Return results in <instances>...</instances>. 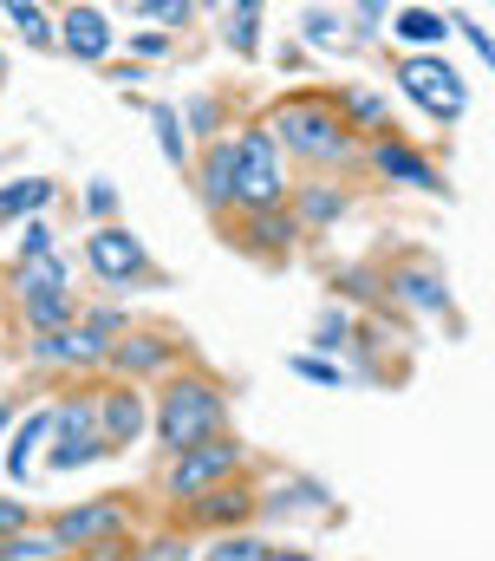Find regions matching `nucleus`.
<instances>
[{
    "label": "nucleus",
    "instance_id": "28",
    "mask_svg": "<svg viewBox=\"0 0 495 561\" xmlns=\"http://www.w3.org/2000/svg\"><path fill=\"white\" fill-rule=\"evenodd\" d=\"M46 249H53L46 222H26V236H20V268H26V262H46Z\"/></svg>",
    "mask_w": 495,
    "mask_h": 561
},
{
    "label": "nucleus",
    "instance_id": "7",
    "mask_svg": "<svg viewBox=\"0 0 495 561\" xmlns=\"http://www.w3.org/2000/svg\"><path fill=\"white\" fill-rule=\"evenodd\" d=\"M124 529V503H85V510H66L59 523H53V536H59V549H79V542H99V536H112Z\"/></svg>",
    "mask_w": 495,
    "mask_h": 561
},
{
    "label": "nucleus",
    "instance_id": "17",
    "mask_svg": "<svg viewBox=\"0 0 495 561\" xmlns=\"http://www.w3.org/2000/svg\"><path fill=\"white\" fill-rule=\"evenodd\" d=\"M203 196L222 209V203H235V144H216V157H209V170H203Z\"/></svg>",
    "mask_w": 495,
    "mask_h": 561
},
{
    "label": "nucleus",
    "instance_id": "31",
    "mask_svg": "<svg viewBox=\"0 0 495 561\" xmlns=\"http://www.w3.org/2000/svg\"><path fill=\"white\" fill-rule=\"evenodd\" d=\"M137 13H150V20H163V26H183V20H189L183 0H137Z\"/></svg>",
    "mask_w": 495,
    "mask_h": 561
},
{
    "label": "nucleus",
    "instance_id": "12",
    "mask_svg": "<svg viewBox=\"0 0 495 561\" xmlns=\"http://www.w3.org/2000/svg\"><path fill=\"white\" fill-rule=\"evenodd\" d=\"M46 203H53V183H46V176H13V183L0 190V229L20 222V216H33V209H46Z\"/></svg>",
    "mask_w": 495,
    "mask_h": 561
},
{
    "label": "nucleus",
    "instance_id": "36",
    "mask_svg": "<svg viewBox=\"0 0 495 561\" xmlns=\"http://www.w3.org/2000/svg\"><path fill=\"white\" fill-rule=\"evenodd\" d=\"M457 33H463V39H470V46H476V53H483V59L495 66V39L483 33V26H476V20H457Z\"/></svg>",
    "mask_w": 495,
    "mask_h": 561
},
{
    "label": "nucleus",
    "instance_id": "21",
    "mask_svg": "<svg viewBox=\"0 0 495 561\" xmlns=\"http://www.w3.org/2000/svg\"><path fill=\"white\" fill-rule=\"evenodd\" d=\"M92 419H99V412H92L85 399H79V405H66L59 424H53V431H59V450H72V444H105V437H92Z\"/></svg>",
    "mask_w": 495,
    "mask_h": 561
},
{
    "label": "nucleus",
    "instance_id": "38",
    "mask_svg": "<svg viewBox=\"0 0 495 561\" xmlns=\"http://www.w3.org/2000/svg\"><path fill=\"white\" fill-rule=\"evenodd\" d=\"M85 327H92L99 340H112V333L124 327V313H112V307H99V313H85Z\"/></svg>",
    "mask_w": 495,
    "mask_h": 561
},
{
    "label": "nucleus",
    "instance_id": "29",
    "mask_svg": "<svg viewBox=\"0 0 495 561\" xmlns=\"http://www.w3.org/2000/svg\"><path fill=\"white\" fill-rule=\"evenodd\" d=\"M353 125H366V131L384 125V99L378 92H353Z\"/></svg>",
    "mask_w": 495,
    "mask_h": 561
},
{
    "label": "nucleus",
    "instance_id": "27",
    "mask_svg": "<svg viewBox=\"0 0 495 561\" xmlns=\"http://www.w3.org/2000/svg\"><path fill=\"white\" fill-rule=\"evenodd\" d=\"M209 561H267V556H261V542H254V536H229V542H216V549H209Z\"/></svg>",
    "mask_w": 495,
    "mask_h": 561
},
{
    "label": "nucleus",
    "instance_id": "35",
    "mask_svg": "<svg viewBox=\"0 0 495 561\" xmlns=\"http://www.w3.org/2000/svg\"><path fill=\"white\" fill-rule=\"evenodd\" d=\"M300 209H307L313 222H333V209H339V196H333V190H313V196H307Z\"/></svg>",
    "mask_w": 495,
    "mask_h": 561
},
{
    "label": "nucleus",
    "instance_id": "13",
    "mask_svg": "<svg viewBox=\"0 0 495 561\" xmlns=\"http://www.w3.org/2000/svg\"><path fill=\"white\" fill-rule=\"evenodd\" d=\"M59 424V412H26V424H13V450H7V477H26L33 450L46 444V431Z\"/></svg>",
    "mask_w": 495,
    "mask_h": 561
},
{
    "label": "nucleus",
    "instance_id": "16",
    "mask_svg": "<svg viewBox=\"0 0 495 561\" xmlns=\"http://www.w3.org/2000/svg\"><path fill=\"white\" fill-rule=\"evenodd\" d=\"M66 280H72V268H66L59 255H46V262H26V268H20V300H46V294H66Z\"/></svg>",
    "mask_w": 495,
    "mask_h": 561
},
{
    "label": "nucleus",
    "instance_id": "37",
    "mask_svg": "<svg viewBox=\"0 0 495 561\" xmlns=\"http://www.w3.org/2000/svg\"><path fill=\"white\" fill-rule=\"evenodd\" d=\"M85 203H92V216H112V209H118V190H112V183H92Z\"/></svg>",
    "mask_w": 495,
    "mask_h": 561
},
{
    "label": "nucleus",
    "instance_id": "40",
    "mask_svg": "<svg viewBox=\"0 0 495 561\" xmlns=\"http://www.w3.org/2000/svg\"><path fill=\"white\" fill-rule=\"evenodd\" d=\"M274 561H313V556H274Z\"/></svg>",
    "mask_w": 495,
    "mask_h": 561
},
{
    "label": "nucleus",
    "instance_id": "3",
    "mask_svg": "<svg viewBox=\"0 0 495 561\" xmlns=\"http://www.w3.org/2000/svg\"><path fill=\"white\" fill-rule=\"evenodd\" d=\"M274 138H287V150H307V157H346V125L326 99H293L274 112Z\"/></svg>",
    "mask_w": 495,
    "mask_h": 561
},
{
    "label": "nucleus",
    "instance_id": "20",
    "mask_svg": "<svg viewBox=\"0 0 495 561\" xmlns=\"http://www.w3.org/2000/svg\"><path fill=\"white\" fill-rule=\"evenodd\" d=\"M150 125H157V144H163V157L183 170L189 163V144H183V118L170 112V105H150Z\"/></svg>",
    "mask_w": 495,
    "mask_h": 561
},
{
    "label": "nucleus",
    "instance_id": "41",
    "mask_svg": "<svg viewBox=\"0 0 495 561\" xmlns=\"http://www.w3.org/2000/svg\"><path fill=\"white\" fill-rule=\"evenodd\" d=\"M7 419H13V412H7V405H0V431H7Z\"/></svg>",
    "mask_w": 495,
    "mask_h": 561
},
{
    "label": "nucleus",
    "instance_id": "15",
    "mask_svg": "<svg viewBox=\"0 0 495 561\" xmlns=\"http://www.w3.org/2000/svg\"><path fill=\"white\" fill-rule=\"evenodd\" d=\"M391 33H398V39H411V46H444V39H450V20H444V13H430V7H411V13H398V20H391Z\"/></svg>",
    "mask_w": 495,
    "mask_h": 561
},
{
    "label": "nucleus",
    "instance_id": "30",
    "mask_svg": "<svg viewBox=\"0 0 495 561\" xmlns=\"http://www.w3.org/2000/svg\"><path fill=\"white\" fill-rule=\"evenodd\" d=\"M242 510H248L242 490H209V496H203V516H242Z\"/></svg>",
    "mask_w": 495,
    "mask_h": 561
},
{
    "label": "nucleus",
    "instance_id": "26",
    "mask_svg": "<svg viewBox=\"0 0 495 561\" xmlns=\"http://www.w3.org/2000/svg\"><path fill=\"white\" fill-rule=\"evenodd\" d=\"M293 373H300V379H313V386H346V373H339L333 359H320V353H300V359H293Z\"/></svg>",
    "mask_w": 495,
    "mask_h": 561
},
{
    "label": "nucleus",
    "instance_id": "11",
    "mask_svg": "<svg viewBox=\"0 0 495 561\" xmlns=\"http://www.w3.org/2000/svg\"><path fill=\"white\" fill-rule=\"evenodd\" d=\"M112 366L118 373H157V366H170V340H157V333H130L112 346Z\"/></svg>",
    "mask_w": 495,
    "mask_h": 561
},
{
    "label": "nucleus",
    "instance_id": "34",
    "mask_svg": "<svg viewBox=\"0 0 495 561\" xmlns=\"http://www.w3.org/2000/svg\"><path fill=\"white\" fill-rule=\"evenodd\" d=\"M143 561H189V542H183V536H163V542L143 549Z\"/></svg>",
    "mask_w": 495,
    "mask_h": 561
},
{
    "label": "nucleus",
    "instance_id": "22",
    "mask_svg": "<svg viewBox=\"0 0 495 561\" xmlns=\"http://www.w3.org/2000/svg\"><path fill=\"white\" fill-rule=\"evenodd\" d=\"M53 549H59V536H26L20 529L13 542H0V561H46Z\"/></svg>",
    "mask_w": 495,
    "mask_h": 561
},
{
    "label": "nucleus",
    "instance_id": "24",
    "mask_svg": "<svg viewBox=\"0 0 495 561\" xmlns=\"http://www.w3.org/2000/svg\"><path fill=\"white\" fill-rule=\"evenodd\" d=\"M7 20H13V26H20L26 39H39V46L53 39V26H46V13H39L33 0H7Z\"/></svg>",
    "mask_w": 495,
    "mask_h": 561
},
{
    "label": "nucleus",
    "instance_id": "14",
    "mask_svg": "<svg viewBox=\"0 0 495 561\" xmlns=\"http://www.w3.org/2000/svg\"><path fill=\"white\" fill-rule=\"evenodd\" d=\"M99 419H105V444H130L143 431V405H137V392H112L99 405Z\"/></svg>",
    "mask_w": 495,
    "mask_h": 561
},
{
    "label": "nucleus",
    "instance_id": "5",
    "mask_svg": "<svg viewBox=\"0 0 495 561\" xmlns=\"http://www.w3.org/2000/svg\"><path fill=\"white\" fill-rule=\"evenodd\" d=\"M235 463H242V444L216 437V444H196V450H183V457L170 463V477H163V483H170V496H196V503H203V496H209V490H216V483L235 470Z\"/></svg>",
    "mask_w": 495,
    "mask_h": 561
},
{
    "label": "nucleus",
    "instance_id": "1",
    "mask_svg": "<svg viewBox=\"0 0 495 561\" xmlns=\"http://www.w3.org/2000/svg\"><path fill=\"white\" fill-rule=\"evenodd\" d=\"M222 392L209 386V379H170L163 386V405H157V437L183 457V450H196V444H216L222 437Z\"/></svg>",
    "mask_w": 495,
    "mask_h": 561
},
{
    "label": "nucleus",
    "instance_id": "39",
    "mask_svg": "<svg viewBox=\"0 0 495 561\" xmlns=\"http://www.w3.org/2000/svg\"><path fill=\"white\" fill-rule=\"evenodd\" d=\"M346 340V320L339 313H326V327H320V346H339Z\"/></svg>",
    "mask_w": 495,
    "mask_h": 561
},
{
    "label": "nucleus",
    "instance_id": "33",
    "mask_svg": "<svg viewBox=\"0 0 495 561\" xmlns=\"http://www.w3.org/2000/svg\"><path fill=\"white\" fill-rule=\"evenodd\" d=\"M20 529H26V510H20L13 496H0V542H13Z\"/></svg>",
    "mask_w": 495,
    "mask_h": 561
},
{
    "label": "nucleus",
    "instance_id": "10",
    "mask_svg": "<svg viewBox=\"0 0 495 561\" xmlns=\"http://www.w3.org/2000/svg\"><path fill=\"white\" fill-rule=\"evenodd\" d=\"M378 170H384L391 183H411V190H444V176H437L411 144H378Z\"/></svg>",
    "mask_w": 495,
    "mask_h": 561
},
{
    "label": "nucleus",
    "instance_id": "23",
    "mask_svg": "<svg viewBox=\"0 0 495 561\" xmlns=\"http://www.w3.org/2000/svg\"><path fill=\"white\" fill-rule=\"evenodd\" d=\"M254 26H261V0H242V7L229 13V46H235V53H254Z\"/></svg>",
    "mask_w": 495,
    "mask_h": 561
},
{
    "label": "nucleus",
    "instance_id": "32",
    "mask_svg": "<svg viewBox=\"0 0 495 561\" xmlns=\"http://www.w3.org/2000/svg\"><path fill=\"white\" fill-rule=\"evenodd\" d=\"M99 450H105V444H72V450H59V444H53V470H72V463H92Z\"/></svg>",
    "mask_w": 495,
    "mask_h": 561
},
{
    "label": "nucleus",
    "instance_id": "4",
    "mask_svg": "<svg viewBox=\"0 0 495 561\" xmlns=\"http://www.w3.org/2000/svg\"><path fill=\"white\" fill-rule=\"evenodd\" d=\"M280 190H287V170H280L274 131H242L235 138V196L254 203V209H274Z\"/></svg>",
    "mask_w": 495,
    "mask_h": 561
},
{
    "label": "nucleus",
    "instance_id": "2",
    "mask_svg": "<svg viewBox=\"0 0 495 561\" xmlns=\"http://www.w3.org/2000/svg\"><path fill=\"white\" fill-rule=\"evenodd\" d=\"M398 85H404L430 118H463V105H470V92H463V79H457V66H450L444 53H411V59H398Z\"/></svg>",
    "mask_w": 495,
    "mask_h": 561
},
{
    "label": "nucleus",
    "instance_id": "18",
    "mask_svg": "<svg viewBox=\"0 0 495 561\" xmlns=\"http://www.w3.org/2000/svg\"><path fill=\"white\" fill-rule=\"evenodd\" d=\"M398 294H404V300H417V307H450V287L430 275L424 262H411V268L398 275Z\"/></svg>",
    "mask_w": 495,
    "mask_h": 561
},
{
    "label": "nucleus",
    "instance_id": "8",
    "mask_svg": "<svg viewBox=\"0 0 495 561\" xmlns=\"http://www.w3.org/2000/svg\"><path fill=\"white\" fill-rule=\"evenodd\" d=\"M66 53L72 59H105L112 53V26H105L99 7H72L66 13Z\"/></svg>",
    "mask_w": 495,
    "mask_h": 561
},
{
    "label": "nucleus",
    "instance_id": "19",
    "mask_svg": "<svg viewBox=\"0 0 495 561\" xmlns=\"http://www.w3.org/2000/svg\"><path fill=\"white\" fill-rule=\"evenodd\" d=\"M26 320H33V333H39V340H53V333H66V327H72V300H66V294L26 300Z\"/></svg>",
    "mask_w": 495,
    "mask_h": 561
},
{
    "label": "nucleus",
    "instance_id": "6",
    "mask_svg": "<svg viewBox=\"0 0 495 561\" xmlns=\"http://www.w3.org/2000/svg\"><path fill=\"white\" fill-rule=\"evenodd\" d=\"M85 262H92L99 280H137L143 275V242H137L130 229H99V236L85 242Z\"/></svg>",
    "mask_w": 495,
    "mask_h": 561
},
{
    "label": "nucleus",
    "instance_id": "25",
    "mask_svg": "<svg viewBox=\"0 0 495 561\" xmlns=\"http://www.w3.org/2000/svg\"><path fill=\"white\" fill-rule=\"evenodd\" d=\"M307 39L339 46V39H346V20H339V13H326V7H313V13H307Z\"/></svg>",
    "mask_w": 495,
    "mask_h": 561
},
{
    "label": "nucleus",
    "instance_id": "9",
    "mask_svg": "<svg viewBox=\"0 0 495 561\" xmlns=\"http://www.w3.org/2000/svg\"><path fill=\"white\" fill-rule=\"evenodd\" d=\"M33 359H66V366H85V359H105V340L92 333V327H66V333H53V340H33Z\"/></svg>",
    "mask_w": 495,
    "mask_h": 561
}]
</instances>
